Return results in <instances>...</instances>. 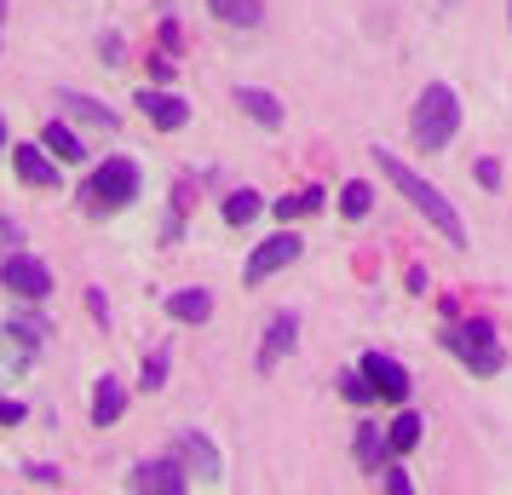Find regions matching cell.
Wrapping results in <instances>:
<instances>
[{
  "label": "cell",
  "instance_id": "cell-1",
  "mask_svg": "<svg viewBox=\"0 0 512 495\" xmlns=\"http://www.w3.org/2000/svg\"><path fill=\"white\" fill-rule=\"evenodd\" d=\"M374 162H380V173H386V179H392V185L403 190V196H409V202H415V208L426 213V219H432V225H438V231L455 242V248H461V242H466V219L455 213V202H449L438 185H426L420 173H409V167L392 156V150H374Z\"/></svg>",
  "mask_w": 512,
  "mask_h": 495
},
{
  "label": "cell",
  "instance_id": "cell-2",
  "mask_svg": "<svg viewBox=\"0 0 512 495\" xmlns=\"http://www.w3.org/2000/svg\"><path fill=\"white\" fill-rule=\"evenodd\" d=\"M409 127H415V150L438 156L443 144L461 133V98L449 93L443 81H432V87L415 98V116H409Z\"/></svg>",
  "mask_w": 512,
  "mask_h": 495
},
{
  "label": "cell",
  "instance_id": "cell-3",
  "mask_svg": "<svg viewBox=\"0 0 512 495\" xmlns=\"http://www.w3.org/2000/svg\"><path fill=\"white\" fill-rule=\"evenodd\" d=\"M87 196H93L98 213L127 208V202L139 196V162H133V156H104V162L93 167V179H87Z\"/></svg>",
  "mask_w": 512,
  "mask_h": 495
},
{
  "label": "cell",
  "instance_id": "cell-4",
  "mask_svg": "<svg viewBox=\"0 0 512 495\" xmlns=\"http://www.w3.org/2000/svg\"><path fill=\"white\" fill-rule=\"evenodd\" d=\"M443 346L461 357L472 375H495L507 357H501V346H495V329L489 323H461V329H443Z\"/></svg>",
  "mask_w": 512,
  "mask_h": 495
},
{
  "label": "cell",
  "instance_id": "cell-5",
  "mask_svg": "<svg viewBox=\"0 0 512 495\" xmlns=\"http://www.w3.org/2000/svg\"><path fill=\"white\" fill-rule=\"evenodd\" d=\"M0 288H12L18 300H47L52 271L35 260V254H12V260H0Z\"/></svg>",
  "mask_w": 512,
  "mask_h": 495
},
{
  "label": "cell",
  "instance_id": "cell-6",
  "mask_svg": "<svg viewBox=\"0 0 512 495\" xmlns=\"http://www.w3.org/2000/svg\"><path fill=\"white\" fill-rule=\"evenodd\" d=\"M294 260H300V236L277 231L271 242H259V248H254V260H248V271H242V277H248V283H265L271 271H282V265H294Z\"/></svg>",
  "mask_w": 512,
  "mask_h": 495
},
{
  "label": "cell",
  "instance_id": "cell-7",
  "mask_svg": "<svg viewBox=\"0 0 512 495\" xmlns=\"http://www.w3.org/2000/svg\"><path fill=\"white\" fill-rule=\"evenodd\" d=\"M12 167H18V179L35 190H58V156H52L47 144H12Z\"/></svg>",
  "mask_w": 512,
  "mask_h": 495
},
{
  "label": "cell",
  "instance_id": "cell-8",
  "mask_svg": "<svg viewBox=\"0 0 512 495\" xmlns=\"http://www.w3.org/2000/svg\"><path fill=\"white\" fill-rule=\"evenodd\" d=\"M173 449H179L185 472H196L202 484H219V478H225V461H219V449H213L202 432H179V444H173Z\"/></svg>",
  "mask_w": 512,
  "mask_h": 495
},
{
  "label": "cell",
  "instance_id": "cell-9",
  "mask_svg": "<svg viewBox=\"0 0 512 495\" xmlns=\"http://www.w3.org/2000/svg\"><path fill=\"white\" fill-rule=\"evenodd\" d=\"M127 490H156V495H185L190 490V478L179 461H144L133 478H127Z\"/></svg>",
  "mask_w": 512,
  "mask_h": 495
},
{
  "label": "cell",
  "instance_id": "cell-10",
  "mask_svg": "<svg viewBox=\"0 0 512 495\" xmlns=\"http://www.w3.org/2000/svg\"><path fill=\"white\" fill-rule=\"evenodd\" d=\"M363 380H369L380 398H409V369L392 363V357H380V352L363 357Z\"/></svg>",
  "mask_w": 512,
  "mask_h": 495
},
{
  "label": "cell",
  "instance_id": "cell-11",
  "mask_svg": "<svg viewBox=\"0 0 512 495\" xmlns=\"http://www.w3.org/2000/svg\"><path fill=\"white\" fill-rule=\"evenodd\" d=\"M139 110L150 116V127H162V133H179L190 121V104L179 93H139Z\"/></svg>",
  "mask_w": 512,
  "mask_h": 495
},
{
  "label": "cell",
  "instance_id": "cell-12",
  "mask_svg": "<svg viewBox=\"0 0 512 495\" xmlns=\"http://www.w3.org/2000/svg\"><path fill=\"white\" fill-rule=\"evenodd\" d=\"M294 329H300V317H294V311H277V317H271L265 346H259V369H277L282 357L294 352Z\"/></svg>",
  "mask_w": 512,
  "mask_h": 495
},
{
  "label": "cell",
  "instance_id": "cell-13",
  "mask_svg": "<svg viewBox=\"0 0 512 495\" xmlns=\"http://www.w3.org/2000/svg\"><path fill=\"white\" fill-rule=\"evenodd\" d=\"M167 317H173V323H208L213 294L208 288H179V294H167Z\"/></svg>",
  "mask_w": 512,
  "mask_h": 495
},
{
  "label": "cell",
  "instance_id": "cell-14",
  "mask_svg": "<svg viewBox=\"0 0 512 495\" xmlns=\"http://www.w3.org/2000/svg\"><path fill=\"white\" fill-rule=\"evenodd\" d=\"M121 409H127V386L116 375H98V392H93V426H116Z\"/></svg>",
  "mask_w": 512,
  "mask_h": 495
},
{
  "label": "cell",
  "instance_id": "cell-15",
  "mask_svg": "<svg viewBox=\"0 0 512 495\" xmlns=\"http://www.w3.org/2000/svg\"><path fill=\"white\" fill-rule=\"evenodd\" d=\"M41 144H47L58 162H81V156H87V144L75 139L70 121H47V127H41Z\"/></svg>",
  "mask_w": 512,
  "mask_h": 495
},
{
  "label": "cell",
  "instance_id": "cell-16",
  "mask_svg": "<svg viewBox=\"0 0 512 495\" xmlns=\"http://www.w3.org/2000/svg\"><path fill=\"white\" fill-rule=\"evenodd\" d=\"M236 104H242L259 127H282V104L265 93V87H236Z\"/></svg>",
  "mask_w": 512,
  "mask_h": 495
},
{
  "label": "cell",
  "instance_id": "cell-17",
  "mask_svg": "<svg viewBox=\"0 0 512 495\" xmlns=\"http://www.w3.org/2000/svg\"><path fill=\"white\" fill-rule=\"evenodd\" d=\"M208 6H213V18L231 29H254L259 12H265V0H208Z\"/></svg>",
  "mask_w": 512,
  "mask_h": 495
},
{
  "label": "cell",
  "instance_id": "cell-18",
  "mask_svg": "<svg viewBox=\"0 0 512 495\" xmlns=\"http://www.w3.org/2000/svg\"><path fill=\"white\" fill-rule=\"evenodd\" d=\"M259 208H265L259 190H236V196H225V225H254Z\"/></svg>",
  "mask_w": 512,
  "mask_h": 495
},
{
  "label": "cell",
  "instance_id": "cell-19",
  "mask_svg": "<svg viewBox=\"0 0 512 495\" xmlns=\"http://www.w3.org/2000/svg\"><path fill=\"white\" fill-rule=\"evenodd\" d=\"M64 104H70V116H81V121H93V127H116V110H104L98 98H81V93H64Z\"/></svg>",
  "mask_w": 512,
  "mask_h": 495
},
{
  "label": "cell",
  "instance_id": "cell-20",
  "mask_svg": "<svg viewBox=\"0 0 512 495\" xmlns=\"http://www.w3.org/2000/svg\"><path fill=\"white\" fill-rule=\"evenodd\" d=\"M415 444H420V415H397L392 432H386V449H392V455H409Z\"/></svg>",
  "mask_w": 512,
  "mask_h": 495
},
{
  "label": "cell",
  "instance_id": "cell-21",
  "mask_svg": "<svg viewBox=\"0 0 512 495\" xmlns=\"http://www.w3.org/2000/svg\"><path fill=\"white\" fill-rule=\"evenodd\" d=\"M323 208V190L311 185V190H294V196H282L277 202V219H305V213H317Z\"/></svg>",
  "mask_w": 512,
  "mask_h": 495
},
{
  "label": "cell",
  "instance_id": "cell-22",
  "mask_svg": "<svg viewBox=\"0 0 512 495\" xmlns=\"http://www.w3.org/2000/svg\"><path fill=\"white\" fill-rule=\"evenodd\" d=\"M369 202H374V190L363 185V179H351V185L340 190V213H346V219H363V213H369Z\"/></svg>",
  "mask_w": 512,
  "mask_h": 495
},
{
  "label": "cell",
  "instance_id": "cell-23",
  "mask_svg": "<svg viewBox=\"0 0 512 495\" xmlns=\"http://www.w3.org/2000/svg\"><path fill=\"white\" fill-rule=\"evenodd\" d=\"M41 323H29V317H12V340H18V346H24V352H41Z\"/></svg>",
  "mask_w": 512,
  "mask_h": 495
},
{
  "label": "cell",
  "instance_id": "cell-24",
  "mask_svg": "<svg viewBox=\"0 0 512 495\" xmlns=\"http://www.w3.org/2000/svg\"><path fill=\"white\" fill-rule=\"evenodd\" d=\"M162 380H167V352H150V363H144V392H162Z\"/></svg>",
  "mask_w": 512,
  "mask_h": 495
},
{
  "label": "cell",
  "instance_id": "cell-25",
  "mask_svg": "<svg viewBox=\"0 0 512 495\" xmlns=\"http://www.w3.org/2000/svg\"><path fill=\"white\" fill-rule=\"evenodd\" d=\"M24 478H29V484H64V472H58V467H47V461H29V467H24Z\"/></svg>",
  "mask_w": 512,
  "mask_h": 495
},
{
  "label": "cell",
  "instance_id": "cell-26",
  "mask_svg": "<svg viewBox=\"0 0 512 495\" xmlns=\"http://www.w3.org/2000/svg\"><path fill=\"white\" fill-rule=\"evenodd\" d=\"M24 415H29V409H24L18 398H0V426H18Z\"/></svg>",
  "mask_w": 512,
  "mask_h": 495
},
{
  "label": "cell",
  "instance_id": "cell-27",
  "mask_svg": "<svg viewBox=\"0 0 512 495\" xmlns=\"http://www.w3.org/2000/svg\"><path fill=\"white\" fill-rule=\"evenodd\" d=\"M380 449H386V444H380V438H374V432H363V438H357V455H363V461H374V455H380Z\"/></svg>",
  "mask_w": 512,
  "mask_h": 495
},
{
  "label": "cell",
  "instance_id": "cell-28",
  "mask_svg": "<svg viewBox=\"0 0 512 495\" xmlns=\"http://www.w3.org/2000/svg\"><path fill=\"white\" fill-rule=\"evenodd\" d=\"M87 306H93L98 323H110V306H104V294H98V288H87Z\"/></svg>",
  "mask_w": 512,
  "mask_h": 495
},
{
  "label": "cell",
  "instance_id": "cell-29",
  "mask_svg": "<svg viewBox=\"0 0 512 495\" xmlns=\"http://www.w3.org/2000/svg\"><path fill=\"white\" fill-rule=\"evenodd\" d=\"M386 490H392V495H409V472H386Z\"/></svg>",
  "mask_w": 512,
  "mask_h": 495
},
{
  "label": "cell",
  "instance_id": "cell-30",
  "mask_svg": "<svg viewBox=\"0 0 512 495\" xmlns=\"http://www.w3.org/2000/svg\"><path fill=\"white\" fill-rule=\"evenodd\" d=\"M346 398L363 403V398H374V386H363V380H346Z\"/></svg>",
  "mask_w": 512,
  "mask_h": 495
},
{
  "label": "cell",
  "instance_id": "cell-31",
  "mask_svg": "<svg viewBox=\"0 0 512 495\" xmlns=\"http://www.w3.org/2000/svg\"><path fill=\"white\" fill-rule=\"evenodd\" d=\"M150 75L156 81H173V58H150Z\"/></svg>",
  "mask_w": 512,
  "mask_h": 495
},
{
  "label": "cell",
  "instance_id": "cell-32",
  "mask_svg": "<svg viewBox=\"0 0 512 495\" xmlns=\"http://www.w3.org/2000/svg\"><path fill=\"white\" fill-rule=\"evenodd\" d=\"M0 150H6V116H0Z\"/></svg>",
  "mask_w": 512,
  "mask_h": 495
},
{
  "label": "cell",
  "instance_id": "cell-33",
  "mask_svg": "<svg viewBox=\"0 0 512 495\" xmlns=\"http://www.w3.org/2000/svg\"><path fill=\"white\" fill-rule=\"evenodd\" d=\"M0 29H6V0H0Z\"/></svg>",
  "mask_w": 512,
  "mask_h": 495
},
{
  "label": "cell",
  "instance_id": "cell-34",
  "mask_svg": "<svg viewBox=\"0 0 512 495\" xmlns=\"http://www.w3.org/2000/svg\"><path fill=\"white\" fill-rule=\"evenodd\" d=\"M443 6H455V0H443Z\"/></svg>",
  "mask_w": 512,
  "mask_h": 495
}]
</instances>
